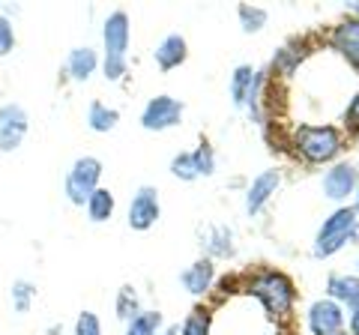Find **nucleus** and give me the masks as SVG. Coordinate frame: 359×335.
Returning a JSON list of instances; mask_svg holds the SVG:
<instances>
[{"label": "nucleus", "instance_id": "nucleus-1", "mask_svg": "<svg viewBox=\"0 0 359 335\" xmlns=\"http://www.w3.org/2000/svg\"><path fill=\"white\" fill-rule=\"evenodd\" d=\"M129 15L117 9L105 18V27H102V42H105V78L108 81H120L126 75V51H129Z\"/></svg>", "mask_w": 359, "mask_h": 335}, {"label": "nucleus", "instance_id": "nucleus-2", "mask_svg": "<svg viewBox=\"0 0 359 335\" xmlns=\"http://www.w3.org/2000/svg\"><path fill=\"white\" fill-rule=\"evenodd\" d=\"M249 290L261 299L266 315H273V317H285L287 311L294 308V299H297L294 282H290L285 273H261V275H255Z\"/></svg>", "mask_w": 359, "mask_h": 335}, {"label": "nucleus", "instance_id": "nucleus-3", "mask_svg": "<svg viewBox=\"0 0 359 335\" xmlns=\"http://www.w3.org/2000/svg\"><path fill=\"white\" fill-rule=\"evenodd\" d=\"M356 216H359L356 207L335 210V213L327 221H323L320 231H318V240H314V254H318V258H330V254L339 252L344 242H351L353 240V231L359 225Z\"/></svg>", "mask_w": 359, "mask_h": 335}, {"label": "nucleus", "instance_id": "nucleus-4", "mask_svg": "<svg viewBox=\"0 0 359 335\" xmlns=\"http://www.w3.org/2000/svg\"><path fill=\"white\" fill-rule=\"evenodd\" d=\"M294 144L309 162H330L341 153V132L335 126H299Z\"/></svg>", "mask_w": 359, "mask_h": 335}, {"label": "nucleus", "instance_id": "nucleus-5", "mask_svg": "<svg viewBox=\"0 0 359 335\" xmlns=\"http://www.w3.org/2000/svg\"><path fill=\"white\" fill-rule=\"evenodd\" d=\"M99 177H102V162L93 159V156H81L72 171L66 174V198L72 200V204L84 207L90 195L99 189Z\"/></svg>", "mask_w": 359, "mask_h": 335}, {"label": "nucleus", "instance_id": "nucleus-6", "mask_svg": "<svg viewBox=\"0 0 359 335\" xmlns=\"http://www.w3.org/2000/svg\"><path fill=\"white\" fill-rule=\"evenodd\" d=\"M183 120V102L174 96H153L141 114V126L147 132H165L180 126Z\"/></svg>", "mask_w": 359, "mask_h": 335}, {"label": "nucleus", "instance_id": "nucleus-7", "mask_svg": "<svg viewBox=\"0 0 359 335\" xmlns=\"http://www.w3.org/2000/svg\"><path fill=\"white\" fill-rule=\"evenodd\" d=\"M159 192L153 186H141L129 200V228L132 231H150L159 221Z\"/></svg>", "mask_w": 359, "mask_h": 335}, {"label": "nucleus", "instance_id": "nucleus-8", "mask_svg": "<svg viewBox=\"0 0 359 335\" xmlns=\"http://www.w3.org/2000/svg\"><path fill=\"white\" fill-rule=\"evenodd\" d=\"M27 111L9 102L0 108V153H13L21 147V141L27 135Z\"/></svg>", "mask_w": 359, "mask_h": 335}, {"label": "nucleus", "instance_id": "nucleus-9", "mask_svg": "<svg viewBox=\"0 0 359 335\" xmlns=\"http://www.w3.org/2000/svg\"><path fill=\"white\" fill-rule=\"evenodd\" d=\"M309 329L311 335H341L344 332V311L335 299H318L309 308Z\"/></svg>", "mask_w": 359, "mask_h": 335}, {"label": "nucleus", "instance_id": "nucleus-10", "mask_svg": "<svg viewBox=\"0 0 359 335\" xmlns=\"http://www.w3.org/2000/svg\"><path fill=\"white\" fill-rule=\"evenodd\" d=\"M359 186V171L351 162H341V165H332L327 174H323V195L330 200H344L351 192H356Z\"/></svg>", "mask_w": 359, "mask_h": 335}, {"label": "nucleus", "instance_id": "nucleus-11", "mask_svg": "<svg viewBox=\"0 0 359 335\" xmlns=\"http://www.w3.org/2000/svg\"><path fill=\"white\" fill-rule=\"evenodd\" d=\"M278 183H282V174H278L276 168H269V171L257 174L255 180H252V186H249V192H245V213H249V216H257V213H261L266 200L276 195Z\"/></svg>", "mask_w": 359, "mask_h": 335}, {"label": "nucleus", "instance_id": "nucleus-12", "mask_svg": "<svg viewBox=\"0 0 359 335\" xmlns=\"http://www.w3.org/2000/svg\"><path fill=\"white\" fill-rule=\"evenodd\" d=\"M332 46L359 69V18H347L332 30Z\"/></svg>", "mask_w": 359, "mask_h": 335}, {"label": "nucleus", "instance_id": "nucleus-13", "mask_svg": "<svg viewBox=\"0 0 359 335\" xmlns=\"http://www.w3.org/2000/svg\"><path fill=\"white\" fill-rule=\"evenodd\" d=\"M186 54H189L186 51V39L180 36V33H171V36H165L159 46H156L153 57H156V63H159L162 72H171L186 60Z\"/></svg>", "mask_w": 359, "mask_h": 335}, {"label": "nucleus", "instance_id": "nucleus-14", "mask_svg": "<svg viewBox=\"0 0 359 335\" xmlns=\"http://www.w3.org/2000/svg\"><path fill=\"white\" fill-rule=\"evenodd\" d=\"M212 278H216V266H212L210 258H204V261H195L192 266H189V270L180 275V282L186 285V290L192 296H204L210 290V285H212Z\"/></svg>", "mask_w": 359, "mask_h": 335}, {"label": "nucleus", "instance_id": "nucleus-15", "mask_svg": "<svg viewBox=\"0 0 359 335\" xmlns=\"http://www.w3.org/2000/svg\"><path fill=\"white\" fill-rule=\"evenodd\" d=\"M257 84H261V75H257L252 66H237L233 75H231V99H233V105L237 108L249 105V99H252Z\"/></svg>", "mask_w": 359, "mask_h": 335}, {"label": "nucleus", "instance_id": "nucleus-16", "mask_svg": "<svg viewBox=\"0 0 359 335\" xmlns=\"http://www.w3.org/2000/svg\"><path fill=\"white\" fill-rule=\"evenodd\" d=\"M201 245L212 254V258H231L233 254V231L224 225H212L201 233Z\"/></svg>", "mask_w": 359, "mask_h": 335}, {"label": "nucleus", "instance_id": "nucleus-17", "mask_svg": "<svg viewBox=\"0 0 359 335\" xmlns=\"http://www.w3.org/2000/svg\"><path fill=\"white\" fill-rule=\"evenodd\" d=\"M96 66H99V57H96V51L90 46L72 48L69 60H66V69H69V75L75 78V81H87V78L96 72Z\"/></svg>", "mask_w": 359, "mask_h": 335}, {"label": "nucleus", "instance_id": "nucleus-18", "mask_svg": "<svg viewBox=\"0 0 359 335\" xmlns=\"http://www.w3.org/2000/svg\"><path fill=\"white\" fill-rule=\"evenodd\" d=\"M327 294L335 303H347L353 308L359 303V278L356 275H330Z\"/></svg>", "mask_w": 359, "mask_h": 335}, {"label": "nucleus", "instance_id": "nucleus-19", "mask_svg": "<svg viewBox=\"0 0 359 335\" xmlns=\"http://www.w3.org/2000/svg\"><path fill=\"white\" fill-rule=\"evenodd\" d=\"M87 216H90V221H108L111 216H114V195L108 192V189H102L99 186L93 195H90V200H87Z\"/></svg>", "mask_w": 359, "mask_h": 335}, {"label": "nucleus", "instance_id": "nucleus-20", "mask_svg": "<svg viewBox=\"0 0 359 335\" xmlns=\"http://www.w3.org/2000/svg\"><path fill=\"white\" fill-rule=\"evenodd\" d=\"M117 120H120V114L114 108H108L102 102H90V108H87V126L93 132H111L117 126Z\"/></svg>", "mask_w": 359, "mask_h": 335}, {"label": "nucleus", "instance_id": "nucleus-21", "mask_svg": "<svg viewBox=\"0 0 359 335\" xmlns=\"http://www.w3.org/2000/svg\"><path fill=\"white\" fill-rule=\"evenodd\" d=\"M162 329V315L159 311H138L129 327H126V335H159Z\"/></svg>", "mask_w": 359, "mask_h": 335}, {"label": "nucleus", "instance_id": "nucleus-22", "mask_svg": "<svg viewBox=\"0 0 359 335\" xmlns=\"http://www.w3.org/2000/svg\"><path fill=\"white\" fill-rule=\"evenodd\" d=\"M171 174L180 177V180H186V183H192L198 180V165H195V156L192 153H177L174 159H171Z\"/></svg>", "mask_w": 359, "mask_h": 335}, {"label": "nucleus", "instance_id": "nucleus-23", "mask_svg": "<svg viewBox=\"0 0 359 335\" xmlns=\"http://www.w3.org/2000/svg\"><path fill=\"white\" fill-rule=\"evenodd\" d=\"M33 296H36V287H33L30 282H15L13 285V308L18 311V315H27Z\"/></svg>", "mask_w": 359, "mask_h": 335}, {"label": "nucleus", "instance_id": "nucleus-24", "mask_svg": "<svg viewBox=\"0 0 359 335\" xmlns=\"http://www.w3.org/2000/svg\"><path fill=\"white\" fill-rule=\"evenodd\" d=\"M240 21L245 33H257L266 25V9L261 6H240Z\"/></svg>", "mask_w": 359, "mask_h": 335}, {"label": "nucleus", "instance_id": "nucleus-25", "mask_svg": "<svg viewBox=\"0 0 359 335\" xmlns=\"http://www.w3.org/2000/svg\"><path fill=\"white\" fill-rule=\"evenodd\" d=\"M117 315L123 320H132L135 315H138V296H135L132 287H120V294H117Z\"/></svg>", "mask_w": 359, "mask_h": 335}, {"label": "nucleus", "instance_id": "nucleus-26", "mask_svg": "<svg viewBox=\"0 0 359 335\" xmlns=\"http://www.w3.org/2000/svg\"><path fill=\"white\" fill-rule=\"evenodd\" d=\"M192 156H195V165H198L201 177H210L212 171H216V153H212L210 144H201V147H195Z\"/></svg>", "mask_w": 359, "mask_h": 335}, {"label": "nucleus", "instance_id": "nucleus-27", "mask_svg": "<svg viewBox=\"0 0 359 335\" xmlns=\"http://www.w3.org/2000/svg\"><path fill=\"white\" fill-rule=\"evenodd\" d=\"M180 335H210V320H207L204 311H192V315L183 320Z\"/></svg>", "mask_w": 359, "mask_h": 335}, {"label": "nucleus", "instance_id": "nucleus-28", "mask_svg": "<svg viewBox=\"0 0 359 335\" xmlns=\"http://www.w3.org/2000/svg\"><path fill=\"white\" fill-rule=\"evenodd\" d=\"M75 335H102V323L93 311H81V317L75 323Z\"/></svg>", "mask_w": 359, "mask_h": 335}, {"label": "nucleus", "instance_id": "nucleus-29", "mask_svg": "<svg viewBox=\"0 0 359 335\" xmlns=\"http://www.w3.org/2000/svg\"><path fill=\"white\" fill-rule=\"evenodd\" d=\"M15 48V30H13V21L0 15V57L9 54Z\"/></svg>", "mask_w": 359, "mask_h": 335}, {"label": "nucleus", "instance_id": "nucleus-30", "mask_svg": "<svg viewBox=\"0 0 359 335\" xmlns=\"http://www.w3.org/2000/svg\"><path fill=\"white\" fill-rule=\"evenodd\" d=\"M347 120H351V126H356V129H359V96L351 102V108H347Z\"/></svg>", "mask_w": 359, "mask_h": 335}, {"label": "nucleus", "instance_id": "nucleus-31", "mask_svg": "<svg viewBox=\"0 0 359 335\" xmlns=\"http://www.w3.org/2000/svg\"><path fill=\"white\" fill-rule=\"evenodd\" d=\"M351 335H359V303L351 308Z\"/></svg>", "mask_w": 359, "mask_h": 335}, {"label": "nucleus", "instance_id": "nucleus-32", "mask_svg": "<svg viewBox=\"0 0 359 335\" xmlns=\"http://www.w3.org/2000/svg\"><path fill=\"white\" fill-rule=\"evenodd\" d=\"M165 335H180V329H177V327H171V329H168Z\"/></svg>", "mask_w": 359, "mask_h": 335}, {"label": "nucleus", "instance_id": "nucleus-33", "mask_svg": "<svg viewBox=\"0 0 359 335\" xmlns=\"http://www.w3.org/2000/svg\"><path fill=\"white\" fill-rule=\"evenodd\" d=\"M356 213H359V186H356Z\"/></svg>", "mask_w": 359, "mask_h": 335}, {"label": "nucleus", "instance_id": "nucleus-34", "mask_svg": "<svg viewBox=\"0 0 359 335\" xmlns=\"http://www.w3.org/2000/svg\"><path fill=\"white\" fill-rule=\"evenodd\" d=\"M341 335H347V332H341Z\"/></svg>", "mask_w": 359, "mask_h": 335}]
</instances>
